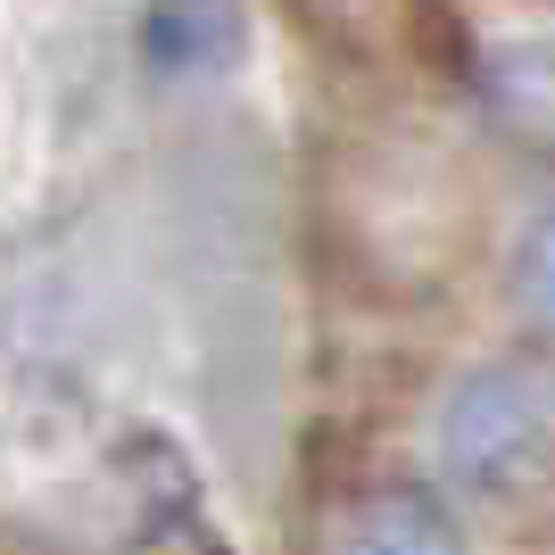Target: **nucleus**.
<instances>
[{"instance_id": "obj_4", "label": "nucleus", "mask_w": 555, "mask_h": 555, "mask_svg": "<svg viewBox=\"0 0 555 555\" xmlns=\"http://www.w3.org/2000/svg\"><path fill=\"white\" fill-rule=\"evenodd\" d=\"M522 291H531V307L555 324V208L531 224V241H522Z\"/></svg>"}, {"instance_id": "obj_3", "label": "nucleus", "mask_w": 555, "mask_h": 555, "mask_svg": "<svg viewBox=\"0 0 555 555\" xmlns=\"http://www.w3.org/2000/svg\"><path fill=\"white\" fill-rule=\"evenodd\" d=\"M481 100L498 108V125L539 150H555V42L547 34H506L481 59Z\"/></svg>"}, {"instance_id": "obj_2", "label": "nucleus", "mask_w": 555, "mask_h": 555, "mask_svg": "<svg viewBox=\"0 0 555 555\" xmlns=\"http://www.w3.org/2000/svg\"><path fill=\"white\" fill-rule=\"evenodd\" d=\"M332 555H473V547H464V522L440 489L398 481V489H373V498H357L340 514Z\"/></svg>"}, {"instance_id": "obj_1", "label": "nucleus", "mask_w": 555, "mask_h": 555, "mask_svg": "<svg viewBox=\"0 0 555 555\" xmlns=\"http://www.w3.org/2000/svg\"><path fill=\"white\" fill-rule=\"evenodd\" d=\"M440 481L473 506H522L555 481V382L539 365H481L440 398Z\"/></svg>"}]
</instances>
